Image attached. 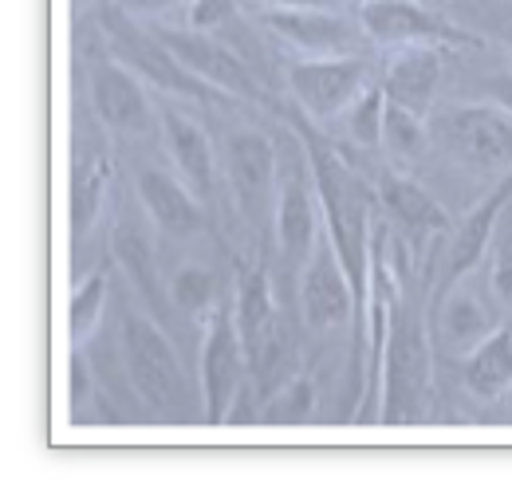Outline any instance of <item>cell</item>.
I'll return each mask as SVG.
<instances>
[{
  "instance_id": "cell-31",
  "label": "cell",
  "mask_w": 512,
  "mask_h": 496,
  "mask_svg": "<svg viewBox=\"0 0 512 496\" xmlns=\"http://www.w3.org/2000/svg\"><path fill=\"white\" fill-rule=\"evenodd\" d=\"M493 292H497V300L512 308V237L501 241L497 248V260H493Z\"/></svg>"
},
{
  "instance_id": "cell-17",
  "label": "cell",
  "mask_w": 512,
  "mask_h": 496,
  "mask_svg": "<svg viewBox=\"0 0 512 496\" xmlns=\"http://www.w3.org/2000/svg\"><path fill=\"white\" fill-rule=\"evenodd\" d=\"M138 193H142V205L146 213L174 237H186L201 225V209L190 197V189L182 182H174L170 174L162 170H142L138 174Z\"/></svg>"
},
{
  "instance_id": "cell-22",
  "label": "cell",
  "mask_w": 512,
  "mask_h": 496,
  "mask_svg": "<svg viewBox=\"0 0 512 496\" xmlns=\"http://www.w3.org/2000/svg\"><path fill=\"white\" fill-rule=\"evenodd\" d=\"M438 327H442V339H446L453 351H473L481 339H489L497 331L489 308L477 296H469V292L446 296L442 315H438Z\"/></svg>"
},
{
  "instance_id": "cell-3",
  "label": "cell",
  "mask_w": 512,
  "mask_h": 496,
  "mask_svg": "<svg viewBox=\"0 0 512 496\" xmlns=\"http://www.w3.org/2000/svg\"><path fill=\"white\" fill-rule=\"evenodd\" d=\"M430 390V343L422 319L410 308L398 311L383 359V422H414Z\"/></svg>"
},
{
  "instance_id": "cell-27",
  "label": "cell",
  "mask_w": 512,
  "mask_h": 496,
  "mask_svg": "<svg viewBox=\"0 0 512 496\" xmlns=\"http://www.w3.org/2000/svg\"><path fill=\"white\" fill-rule=\"evenodd\" d=\"M103 296H107V272H95L71 300V335L75 339H87L99 323V311H103Z\"/></svg>"
},
{
  "instance_id": "cell-35",
  "label": "cell",
  "mask_w": 512,
  "mask_h": 496,
  "mask_svg": "<svg viewBox=\"0 0 512 496\" xmlns=\"http://www.w3.org/2000/svg\"><path fill=\"white\" fill-rule=\"evenodd\" d=\"M75 4H83V0H75Z\"/></svg>"
},
{
  "instance_id": "cell-15",
  "label": "cell",
  "mask_w": 512,
  "mask_h": 496,
  "mask_svg": "<svg viewBox=\"0 0 512 496\" xmlns=\"http://www.w3.org/2000/svg\"><path fill=\"white\" fill-rule=\"evenodd\" d=\"M512 197V174L501 182V186L493 189L469 217H465V225L457 229V237H453V248H449V264H446V280H461L481 256H485V245L493 241V229H497V217H501V209H505V201Z\"/></svg>"
},
{
  "instance_id": "cell-30",
  "label": "cell",
  "mask_w": 512,
  "mask_h": 496,
  "mask_svg": "<svg viewBox=\"0 0 512 496\" xmlns=\"http://www.w3.org/2000/svg\"><path fill=\"white\" fill-rule=\"evenodd\" d=\"M229 16H233V0H193L190 4L193 32H209V28L225 24Z\"/></svg>"
},
{
  "instance_id": "cell-7",
  "label": "cell",
  "mask_w": 512,
  "mask_h": 496,
  "mask_svg": "<svg viewBox=\"0 0 512 496\" xmlns=\"http://www.w3.org/2000/svg\"><path fill=\"white\" fill-rule=\"evenodd\" d=\"M158 40L174 52V60L182 63L190 75H197L201 83H213L229 95H241V99H260V87H256L253 71L237 60L229 48H221L213 36L205 32H158Z\"/></svg>"
},
{
  "instance_id": "cell-21",
  "label": "cell",
  "mask_w": 512,
  "mask_h": 496,
  "mask_svg": "<svg viewBox=\"0 0 512 496\" xmlns=\"http://www.w3.org/2000/svg\"><path fill=\"white\" fill-rule=\"evenodd\" d=\"M465 382L473 394L481 398H493L501 394L512 382V331L509 327H497L489 339H481L473 351H469V363H465Z\"/></svg>"
},
{
  "instance_id": "cell-19",
  "label": "cell",
  "mask_w": 512,
  "mask_h": 496,
  "mask_svg": "<svg viewBox=\"0 0 512 496\" xmlns=\"http://www.w3.org/2000/svg\"><path fill=\"white\" fill-rule=\"evenodd\" d=\"M276 237L288 260H308L316 252V209L308 189L300 186V178H288L280 186L276 201Z\"/></svg>"
},
{
  "instance_id": "cell-14",
  "label": "cell",
  "mask_w": 512,
  "mask_h": 496,
  "mask_svg": "<svg viewBox=\"0 0 512 496\" xmlns=\"http://www.w3.org/2000/svg\"><path fill=\"white\" fill-rule=\"evenodd\" d=\"M229 178L241 193L245 209H260L268 189H272V178H276V150L264 134H253V130H241L229 138Z\"/></svg>"
},
{
  "instance_id": "cell-10",
  "label": "cell",
  "mask_w": 512,
  "mask_h": 496,
  "mask_svg": "<svg viewBox=\"0 0 512 496\" xmlns=\"http://www.w3.org/2000/svg\"><path fill=\"white\" fill-rule=\"evenodd\" d=\"M264 28H272L284 44H292L316 60L343 56L355 44V24H347L335 12H320V8H268Z\"/></svg>"
},
{
  "instance_id": "cell-18",
  "label": "cell",
  "mask_w": 512,
  "mask_h": 496,
  "mask_svg": "<svg viewBox=\"0 0 512 496\" xmlns=\"http://www.w3.org/2000/svg\"><path fill=\"white\" fill-rule=\"evenodd\" d=\"M162 130H166V142H170V154H174L182 178L190 182L193 193L209 197V189H213V150H209L205 130L193 119H186L182 111H166Z\"/></svg>"
},
{
  "instance_id": "cell-16",
  "label": "cell",
  "mask_w": 512,
  "mask_h": 496,
  "mask_svg": "<svg viewBox=\"0 0 512 496\" xmlns=\"http://www.w3.org/2000/svg\"><path fill=\"white\" fill-rule=\"evenodd\" d=\"M438 75H442V60L434 48H410L402 56H394L386 67V99L398 103V107H410V111H426L430 99H434V87H438Z\"/></svg>"
},
{
  "instance_id": "cell-11",
  "label": "cell",
  "mask_w": 512,
  "mask_h": 496,
  "mask_svg": "<svg viewBox=\"0 0 512 496\" xmlns=\"http://www.w3.org/2000/svg\"><path fill=\"white\" fill-rule=\"evenodd\" d=\"M300 292H304V315H308L312 327H339L355 311V284L343 272V264H339L331 245L312 252Z\"/></svg>"
},
{
  "instance_id": "cell-29",
  "label": "cell",
  "mask_w": 512,
  "mask_h": 496,
  "mask_svg": "<svg viewBox=\"0 0 512 496\" xmlns=\"http://www.w3.org/2000/svg\"><path fill=\"white\" fill-rule=\"evenodd\" d=\"M213 272H205V268H182L174 280H170V296H174V304L182 311H201L209 308V300H213Z\"/></svg>"
},
{
  "instance_id": "cell-9",
  "label": "cell",
  "mask_w": 512,
  "mask_h": 496,
  "mask_svg": "<svg viewBox=\"0 0 512 496\" xmlns=\"http://www.w3.org/2000/svg\"><path fill=\"white\" fill-rule=\"evenodd\" d=\"M292 91L304 103L312 119H331L347 103L359 99L363 87V63L347 56H327V60H304L292 67Z\"/></svg>"
},
{
  "instance_id": "cell-32",
  "label": "cell",
  "mask_w": 512,
  "mask_h": 496,
  "mask_svg": "<svg viewBox=\"0 0 512 496\" xmlns=\"http://www.w3.org/2000/svg\"><path fill=\"white\" fill-rule=\"evenodd\" d=\"M170 4H186V0H119V8H127V12H162Z\"/></svg>"
},
{
  "instance_id": "cell-8",
  "label": "cell",
  "mask_w": 512,
  "mask_h": 496,
  "mask_svg": "<svg viewBox=\"0 0 512 496\" xmlns=\"http://www.w3.org/2000/svg\"><path fill=\"white\" fill-rule=\"evenodd\" d=\"M237 335L249 359V371L264 374L276 367L280 359V323H276V304H272V288L268 276L249 268L241 276V292H237Z\"/></svg>"
},
{
  "instance_id": "cell-2",
  "label": "cell",
  "mask_w": 512,
  "mask_h": 496,
  "mask_svg": "<svg viewBox=\"0 0 512 496\" xmlns=\"http://www.w3.org/2000/svg\"><path fill=\"white\" fill-rule=\"evenodd\" d=\"M123 363L134 382V390L142 394V402L158 414L182 418L190 406V386L182 363L174 355V347L166 343V335L146 319V315H127L123 319Z\"/></svg>"
},
{
  "instance_id": "cell-23",
  "label": "cell",
  "mask_w": 512,
  "mask_h": 496,
  "mask_svg": "<svg viewBox=\"0 0 512 496\" xmlns=\"http://www.w3.org/2000/svg\"><path fill=\"white\" fill-rule=\"evenodd\" d=\"M107 182H111V158H107L103 150L83 154L79 166H75V182H71V221H75V233H79V237H83V233L91 229V221L99 217Z\"/></svg>"
},
{
  "instance_id": "cell-34",
  "label": "cell",
  "mask_w": 512,
  "mask_h": 496,
  "mask_svg": "<svg viewBox=\"0 0 512 496\" xmlns=\"http://www.w3.org/2000/svg\"><path fill=\"white\" fill-rule=\"evenodd\" d=\"M256 4H268V8H327L335 0H256Z\"/></svg>"
},
{
  "instance_id": "cell-24",
  "label": "cell",
  "mask_w": 512,
  "mask_h": 496,
  "mask_svg": "<svg viewBox=\"0 0 512 496\" xmlns=\"http://www.w3.org/2000/svg\"><path fill=\"white\" fill-rule=\"evenodd\" d=\"M115 260L127 268V276L142 292V300L154 311H162V288H158V276H154V252H150V241H146V233L138 225L123 221L115 229Z\"/></svg>"
},
{
  "instance_id": "cell-26",
  "label": "cell",
  "mask_w": 512,
  "mask_h": 496,
  "mask_svg": "<svg viewBox=\"0 0 512 496\" xmlns=\"http://www.w3.org/2000/svg\"><path fill=\"white\" fill-rule=\"evenodd\" d=\"M383 119H386V91L383 87H371L351 107V138L363 142V146H379L383 142Z\"/></svg>"
},
{
  "instance_id": "cell-1",
  "label": "cell",
  "mask_w": 512,
  "mask_h": 496,
  "mask_svg": "<svg viewBox=\"0 0 512 496\" xmlns=\"http://www.w3.org/2000/svg\"><path fill=\"white\" fill-rule=\"evenodd\" d=\"M308 162H312V178L320 189L323 221H327V237L331 248L343 264V272L355 284V296H363L367 288V193L355 182V174L323 146L320 138L308 130Z\"/></svg>"
},
{
  "instance_id": "cell-12",
  "label": "cell",
  "mask_w": 512,
  "mask_h": 496,
  "mask_svg": "<svg viewBox=\"0 0 512 496\" xmlns=\"http://www.w3.org/2000/svg\"><path fill=\"white\" fill-rule=\"evenodd\" d=\"M91 103L99 111V119L119 130V134H142L146 130V95L138 87V79L119 63H99L91 67Z\"/></svg>"
},
{
  "instance_id": "cell-5",
  "label": "cell",
  "mask_w": 512,
  "mask_h": 496,
  "mask_svg": "<svg viewBox=\"0 0 512 496\" xmlns=\"http://www.w3.org/2000/svg\"><path fill=\"white\" fill-rule=\"evenodd\" d=\"M103 28H107V40L119 52V60L134 67V71H142L146 79H154L158 87L178 91V95H209V87L174 60V52L158 36H146V32H138L130 24L127 8H107L103 12Z\"/></svg>"
},
{
  "instance_id": "cell-6",
  "label": "cell",
  "mask_w": 512,
  "mask_h": 496,
  "mask_svg": "<svg viewBox=\"0 0 512 496\" xmlns=\"http://www.w3.org/2000/svg\"><path fill=\"white\" fill-rule=\"evenodd\" d=\"M249 367L241 335L233 327L229 311H217L201 347V390H205V418L209 422H229L233 398L241 394V374Z\"/></svg>"
},
{
  "instance_id": "cell-4",
  "label": "cell",
  "mask_w": 512,
  "mask_h": 496,
  "mask_svg": "<svg viewBox=\"0 0 512 496\" xmlns=\"http://www.w3.org/2000/svg\"><path fill=\"white\" fill-rule=\"evenodd\" d=\"M430 134L469 166L489 170L512 162V111L505 107H457L438 115Z\"/></svg>"
},
{
  "instance_id": "cell-13",
  "label": "cell",
  "mask_w": 512,
  "mask_h": 496,
  "mask_svg": "<svg viewBox=\"0 0 512 496\" xmlns=\"http://www.w3.org/2000/svg\"><path fill=\"white\" fill-rule=\"evenodd\" d=\"M363 28L383 44H414V40H457L446 24H438L430 12H422L410 0H367L363 4Z\"/></svg>"
},
{
  "instance_id": "cell-20",
  "label": "cell",
  "mask_w": 512,
  "mask_h": 496,
  "mask_svg": "<svg viewBox=\"0 0 512 496\" xmlns=\"http://www.w3.org/2000/svg\"><path fill=\"white\" fill-rule=\"evenodd\" d=\"M386 209L406 225V229H414V233H446L449 229V217L446 209L426 193L422 186H414V182H406V178H394V174H386L383 186Z\"/></svg>"
},
{
  "instance_id": "cell-28",
  "label": "cell",
  "mask_w": 512,
  "mask_h": 496,
  "mask_svg": "<svg viewBox=\"0 0 512 496\" xmlns=\"http://www.w3.org/2000/svg\"><path fill=\"white\" fill-rule=\"evenodd\" d=\"M312 382L308 378H292L268 406H264V422H304L312 414Z\"/></svg>"
},
{
  "instance_id": "cell-33",
  "label": "cell",
  "mask_w": 512,
  "mask_h": 496,
  "mask_svg": "<svg viewBox=\"0 0 512 496\" xmlns=\"http://www.w3.org/2000/svg\"><path fill=\"white\" fill-rule=\"evenodd\" d=\"M71 398L75 402L87 398V367H83V359H75V367H71Z\"/></svg>"
},
{
  "instance_id": "cell-25",
  "label": "cell",
  "mask_w": 512,
  "mask_h": 496,
  "mask_svg": "<svg viewBox=\"0 0 512 496\" xmlns=\"http://www.w3.org/2000/svg\"><path fill=\"white\" fill-rule=\"evenodd\" d=\"M383 142L402 154V158H414L422 146H426V126H422V115L410 111V107H398L386 99V119H383Z\"/></svg>"
}]
</instances>
